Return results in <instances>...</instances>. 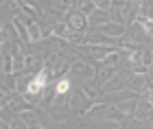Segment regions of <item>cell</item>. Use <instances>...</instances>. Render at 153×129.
I'll list each match as a JSON object with an SVG mask.
<instances>
[{"label":"cell","instance_id":"cell-2","mask_svg":"<svg viewBox=\"0 0 153 129\" xmlns=\"http://www.w3.org/2000/svg\"><path fill=\"white\" fill-rule=\"evenodd\" d=\"M68 87H70V83H68V81H61V83L57 85V92H66Z\"/></svg>","mask_w":153,"mask_h":129},{"label":"cell","instance_id":"cell-1","mask_svg":"<svg viewBox=\"0 0 153 129\" xmlns=\"http://www.w3.org/2000/svg\"><path fill=\"white\" fill-rule=\"evenodd\" d=\"M44 83H46V72H42L39 77L31 83V92H33V90H37V87H44Z\"/></svg>","mask_w":153,"mask_h":129}]
</instances>
